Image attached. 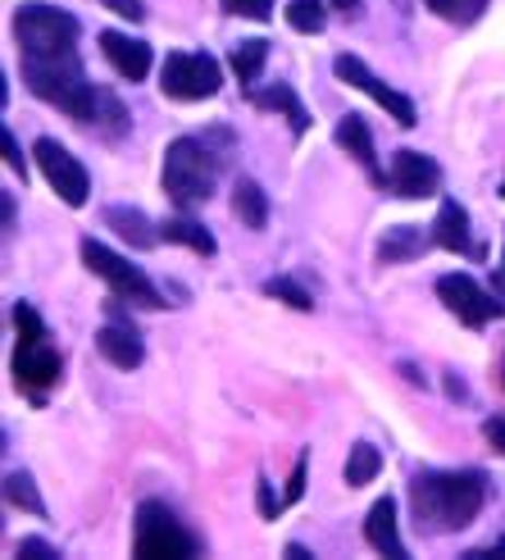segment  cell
Segmentation results:
<instances>
[{"instance_id":"obj_1","label":"cell","mask_w":505,"mask_h":560,"mask_svg":"<svg viewBox=\"0 0 505 560\" xmlns=\"http://www.w3.org/2000/svg\"><path fill=\"white\" fill-rule=\"evenodd\" d=\"M410 506H414V524L424 534H456V528H469L488 506V479L479 469L414 474Z\"/></svg>"},{"instance_id":"obj_2","label":"cell","mask_w":505,"mask_h":560,"mask_svg":"<svg viewBox=\"0 0 505 560\" xmlns=\"http://www.w3.org/2000/svg\"><path fill=\"white\" fill-rule=\"evenodd\" d=\"M23 82L27 92L37 101L64 109L69 119L78 124H92L96 119V105L105 101L87 73H82V60H78V46L73 50H46V55H23Z\"/></svg>"},{"instance_id":"obj_3","label":"cell","mask_w":505,"mask_h":560,"mask_svg":"<svg viewBox=\"0 0 505 560\" xmlns=\"http://www.w3.org/2000/svg\"><path fill=\"white\" fill-rule=\"evenodd\" d=\"M214 183H219V155L205 142H196V137L168 142V151H164V191L178 210L205 206Z\"/></svg>"},{"instance_id":"obj_4","label":"cell","mask_w":505,"mask_h":560,"mask_svg":"<svg viewBox=\"0 0 505 560\" xmlns=\"http://www.w3.org/2000/svg\"><path fill=\"white\" fill-rule=\"evenodd\" d=\"M132 556L142 560H187V556H201V542H196L183 520L164 506V501H142L137 506V520H132Z\"/></svg>"},{"instance_id":"obj_5","label":"cell","mask_w":505,"mask_h":560,"mask_svg":"<svg viewBox=\"0 0 505 560\" xmlns=\"http://www.w3.org/2000/svg\"><path fill=\"white\" fill-rule=\"evenodd\" d=\"M82 265H87L96 278H105L109 283V292L115 296H124V301H137V305H164V296H160V288L151 283V278L137 269V265H128L119 250H109L105 242H96V237H82Z\"/></svg>"},{"instance_id":"obj_6","label":"cell","mask_w":505,"mask_h":560,"mask_svg":"<svg viewBox=\"0 0 505 560\" xmlns=\"http://www.w3.org/2000/svg\"><path fill=\"white\" fill-rule=\"evenodd\" d=\"M14 37L23 46V55H46V50H73L78 46V19L55 10V5H27L14 10Z\"/></svg>"},{"instance_id":"obj_7","label":"cell","mask_w":505,"mask_h":560,"mask_svg":"<svg viewBox=\"0 0 505 560\" xmlns=\"http://www.w3.org/2000/svg\"><path fill=\"white\" fill-rule=\"evenodd\" d=\"M219 88H223V73L214 65V55H205V50H174V55H164L160 92L168 101H210Z\"/></svg>"},{"instance_id":"obj_8","label":"cell","mask_w":505,"mask_h":560,"mask_svg":"<svg viewBox=\"0 0 505 560\" xmlns=\"http://www.w3.org/2000/svg\"><path fill=\"white\" fill-rule=\"evenodd\" d=\"M33 155H37V170H42V178L60 191V201L64 206H87V191H92V178H87V170H82V160L78 155H69L55 137H42V142L33 147Z\"/></svg>"},{"instance_id":"obj_9","label":"cell","mask_w":505,"mask_h":560,"mask_svg":"<svg viewBox=\"0 0 505 560\" xmlns=\"http://www.w3.org/2000/svg\"><path fill=\"white\" fill-rule=\"evenodd\" d=\"M332 73L342 78L347 88H355V92H364L369 101H378V105H383L387 115L397 119L401 128H414V124H419V119H414V105H410V96L391 92V88H387V82H383L378 73H369V69H364V60H360V55H337V60H332Z\"/></svg>"},{"instance_id":"obj_10","label":"cell","mask_w":505,"mask_h":560,"mask_svg":"<svg viewBox=\"0 0 505 560\" xmlns=\"http://www.w3.org/2000/svg\"><path fill=\"white\" fill-rule=\"evenodd\" d=\"M437 296H442L446 311H451L460 324H469V328H483L488 319L505 315V305L492 301L469 273H442V278H437Z\"/></svg>"},{"instance_id":"obj_11","label":"cell","mask_w":505,"mask_h":560,"mask_svg":"<svg viewBox=\"0 0 505 560\" xmlns=\"http://www.w3.org/2000/svg\"><path fill=\"white\" fill-rule=\"evenodd\" d=\"M387 187L397 191L401 201H428L442 187V170L424 151H397L391 155V170H387Z\"/></svg>"},{"instance_id":"obj_12","label":"cell","mask_w":505,"mask_h":560,"mask_svg":"<svg viewBox=\"0 0 505 560\" xmlns=\"http://www.w3.org/2000/svg\"><path fill=\"white\" fill-rule=\"evenodd\" d=\"M14 383L27 392V397H42L50 383H60V351H55L46 338H19Z\"/></svg>"},{"instance_id":"obj_13","label":"cell","mask_w":505,"mask_h":560,"mask_svg":"<svg viewBox=\"0 0 505 560\" xmlns=\"http://www.w3.org/2000/svg\"><path fill=\"white\" fill-rule=\"evenodd\" d=\"M101 50H105L109 69H115L119 78H128V82H142L151 73V65H155L151 46L128 37V33H101Z\"/></svg>"},{"instance_id":"obj_14","label":"cell","mask_w":505,"mask_h":560,"mask_svg":"<svg viewBox=\"0 0 505 560\" xmlns=\"http://www.w3.org/2000/svg\"><path fill=\"white\" fill-rule=\"evenodd\" d=\"M96 351L109 360L115 370H137L142 365V338H137V328L128 324V319H119V311H115V324H105L101 332H96Z\"/></svg>"},{"instance_id":"obj_15","label":"cell","mask_w":505,"mask_h":560,"mask_svg":"<svg viewBox=\"0 0 505 560\" xmlns=\"http://www.w3.org/2000/svg\"><path fill=\"white\" fill-rule=\"evenodd\" d=\"M364 542H369L378 556H391V560H406V542L397 534V501L383 497L369 506V520H364Z\"/></svg>"},{"instance_id":"obj_16","label":"cell","mask_w":505,"mask_h":560,"mask_svg":"<svg viewBox=\"0 0 505 560\" xmlns=\"http://www.w3.org/2000/svg\"><path fill=\"white\" fill-rule=\"evenodd\" d=\"M337 147H342L364 174H369L378 187H383V170H378V155H374V132H369V124H364L360 115H347L342 124H337Z\"/></svg>"},{"instance_id":"obj_17","label":"cell","mask_w":505,"mask_h":560,"mask_svg":"<svg viewBox=\"0 0 505 560\" xmlns=\"http://www.w3.org/2000/svg\"><path fill=\"white\" fill-rule=\"evenodd\" d=\"M433 242L442 250H469V210L460 201H442L437 206V219H433Z\"/></svg>"},{"instance_id":"obj_18","label":"cell","mask_w":505,"mask_h":560,"mask_svg":"<svg viewBox=\"0 0 505 560\" xmlns=\"http://www.w3.org/2000/svg\"><path fill=\"white\" fill-rule=\"evenodd\" d=\"M105 223L115 229L128 246H137V250H151L155 242H160V233H155V223L142 214V210H128V206H109L105 210Z\"/></svg>"},{"instance_id":"obj_19","label":"cell","mask_w":505,"mask_h":560,"mask_svg":"<svg viewBox=\"0 0 505 560\" xmlns=\"http://www.w3.org/2000/svg\"><path fill=\"white\" fill-rule=\"evenodd\" d=\"M233 214L246 223L250 233H260L269 223V196H265V187L256 178H237V187H233Z\"/></svg>"},{"instance_id":"obj_20","label":"cell","mask_w":505,"mask_h":560,"mask_svg":"<svg viewBox=\"0 0 505 560\" xmlns=\"http://www.w3.org/2000/svg\"><path fill=\"white\" fill-rule=\"evenodd\" d=\"M250 101H256L260 109H283L287 124H292V137H305V132H310V115H305L301 96L287 88V82H273L269 92H250Z\"/></svg>"},{"instance_id":"obj_21","label":"cell","mask_w":505,"mask_h":560,"mask_svg":"<svg viewBox=\"0 0 505 560\" xmlns=\"http://www.w3.org/2000/svg\"><path fill=\"white\" fill-rule=\"evenodd\" d=\"M424 246L428 237L410 229V223H397V229H387L383 242H378V260L383 265H401V260H414V256H424Z\"/></svg>"},{"instance_id":"obj_22","label":"cell","mask_w":505,"mask_h":560,"mask_svg":"<svg viewBox=\"0 0 505 560\" xmlns=\"http://www.w3.org/2000/svg\"><path fill=\"white\" fill-rule=\"evenodd\" d=\"M160 237L196 250V256H214V237H210L205 223H196V219H164L160 223Z\"/></svg>"},{"instance_id":"obj_23","label":"cell","mask_w":505,"mask_h":560,"mask_svg":"<svg viewBox=\"0 0 505 560\" xmlns=\"http://www.w3.org/2000/svg\"><path fill=\"white\" fill-rule=\"evenodd\" d=\"M378 469H383V452H378V446L355 442V446H351V456H347V483H351V488L374 483V479H378Z\"/></svg>"},{"instance_id":"obj_24","label":"cell","mask_w":505,"mask_h":560,"mask_svg":"<svg viewBox=\"0 0 505 560\" xmlns=\"http://www.w3.org/2000/svg\"><path fill=\"white\" fill-rule=\"evenodd\" d=\"M265 60H269V42H260V37L237 42L233 46V73H237V82H246V88H250V82L260 78Z\"/></svg>"},{"instance_id":"obj_25","label":"cell","mask_w":505,"mask_h":560,"mask_svg":"<svg viewBox=\"0 0 505 560\" xmlns=\"http://www.w3.org/2000/svg\"><path fill=\"white\" fill-rule=\"evenodd\" d=\"M428 10L446 23H456V27H469V23H479L483 10H488V0H428Z\"/></svg>"},{"instance_id":"obj_26","label":"cell","mask_w":505,"mask_h":560,"mask_svg":"<svg viewBox=\"0 0 505 560\" xmlns=\"http://www.w3.org/2000/svg\"><path fill=\"white\" fill-rule=\"evenodd\" d=\"M5 501L19 506V511H27V515H46L42 497H37V483L27 479V474H5Z\"/></svg>"},{"instance_id":"obj_27","label":"cell","mask_w":505,"mask_h":560,"mask_svg":"<svg viewBox=\"0 0 505 560\" xmlns=\"http://www.w3.org/2000/svg\"><path fill=\"white\" fill-rule=\"evenodd\" d=\"M324 23H328V14H324L319 0H292L287 5V27L292 33H324Z\"/></svg>"},{"instance_id":"obj_28","label":"cell","mask_w":505,"mask_h":560,"mask_svg":"<svg viewBox=\"0 0 505 560\" xmlns=\"http://www.w3.org/2000/svg\"><path fill=\"white\" fill-rule=\"evenodd\" d=\"M265 296H278V301H287L292 305V311H310V292H305V288H296L292 283V278H269V283H265Z\"/></svg>"},{"instance_id":"obj_29","label":"cell","mask_w":505,"mask_h":560,"mask_svg":"<svg viewBox=\"0 0 505 560\" xmlns=\"http://www.w3.org/2000/svg\"><path fill=\"white\" fill-rule=\"evenodd\" d=\"M223 14H237V19H273V0H223Z\"/></svg>"},{"instance_id":"obj_30","label":"cell","mask_w":505,"mask_h":560,"mask_svg":"<svg viewBox=\"0 0 505 560\" xmlns=\"http://www.w3.org/2000/svg\"><path fill=\"white\" fill-rule=\"evenodd\" d=\"M14 556H19V560H55L60 551H55L50 542H42V538H19V542H14Z\"/></svg>"},{"instance_id":"obj_31","label":"cell","mask_w":505,"mask_h":560,"mask_svg":"<svg viewBox=\"0 0 505 560\" xmlns=\"http://www.w3.org/2000/svg\"><path fill=\"white\" fill-rule=\"evenodd\" d=\"M256 497H260V515H265V520H273L278 511H283V506H287V497H273L269 479H260V492H256Z\"/></svg>"},{"instance_id":"obj_32","label":"cell","mask_w":505,"mask_h":560,"mask_svg":"<svg viewBox=\"0 0 505 560\" xmlns=\"http://www.w3.org/2000/svg\"><path fill=\"white\" fill-rule=\"evenodd\" d=\"M0 142H5V164L23 178L27 170H23V151H19V142H14V132H10V128H0Z\"/></svg>"},{"instance_id":"obj_33","label":"cell","mask_w":505,"mask_h":560,"mask_svg":"<svg viewBox=\"0 0 505 560\" xmlns=\"http://www.w3.org/2000/svg\"><path fill=\"white\" fill-rule=\"evenodd\" d=\"M101 5L109 10V14H124V19H146V10H142V0H101Z\"/></svg>"},{"instance_id":"obj_34","label":"cell","mask_w":505,"mask_h":560,"mask_svg":"<svg viewBox=\"0 0 505 560\" xmlns=\"http://www.w3.org/2000/svg\"><path fill=\"white\" fill-rule=\"evenodd\" d=\"M301 492H305V456L296 460V469H292V479H287V506H292V501H301Z\"/></svg>"},{"instance_id":"obj_35","label":"cell","mask_w":505,"mask_h":560,"mask_svg":"<svg viewBox=\"0 0 505 560\" xmlns=\"http://www.w3.org/2000/svg\"><path fill=\"white\" fill-rule=\"evenodd\" d=\"M483 438L496 446V452L505 456V419H488V424H483Z\"/></svg>"},{"instance_id":"obj_36","label":"cell","mask_w":505,"mask_h":560,"mask_svg":"<svg viewBox=\"0 0 505 560\" xmlns=\"http://www.w3.org/2000/svg\"><path fill=\"white\" fill-rule=\"evenodd\" d=\"M0 210H5V233H14V196H0Z\"/></svg>"},{"instance_id":"obj_37","label":"cell","mask_w":505,"mask_h":560,"mask_svg":"<svg viewBox=\"0 0 505 560\" xmlns=\"http://www.w3.org/2000/svg\"><path fill=\"white\" fill-rule=\"evenodd\" d=\"M337 10H360V0H332Z\"/></svg>"},{"instance_id":"obj_38","label":"cell","mask_w":505,"mask_h":560,"mask_svg":"<svg viewBox=\"0 0 505 560\" xmlns=\"http://www.w3.org/2000/svg\"><path fill=\"white\" fill-rule=\"evenodd\" d=\"M501 383H505V365H501Z\"/></svg>"},{"instance_id":"obj_39","label":"cell","mask_w":505,"mask_h":560,"mask_svg":"<svg viewBox=\"0 0 505 560\" xmlns=\"http://www.w3.org/2000/svg\"><path fill=\"white\" fill-rule=\"evenodd\" d=\"M501 196H505V183H501Z\"/></svg>"}]
</instances>
